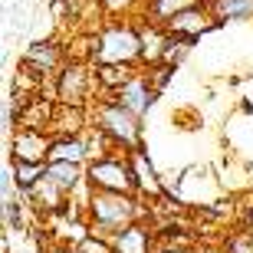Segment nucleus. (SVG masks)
Returning <instances> with one entry per match:
<instances>
[{"mask_svg":"<svg viewBox=\"0 0 253 253\" xmlns=\"http://www.w3.org/2000/svg\"><path fill=\"white\" fill-rule=\"evenodd\" d=\"M141 53V37H135L131 30H109L102 37V56L105 59H131Z\"/></svg>","mask_w":253,"mask_h":253,"instance_id":"f257e3e1","label":"nucleus"},{"mask_svg":"<svg viewBox=\"0 0 253 253\" xmlns=\"http://www.w3.org/2000/svg\"><path fill=\"white\" fill-rule=\"evenodd\" d=\"M138 115L131 112V109H105L102 112V128L109 131V135H115V138L122 141H135L138 138V122H135Z\"/></svg>","mask_w":253,"mask_h":253,"instance_id":"f03ea898","label":"nucleus"},{"mask_svg":"<svg viewBox=\"0 0 253 253\" xmlns=\"http://www.w3.org/2000/svg\"><path fill=\"white\" fill-rule=\"evenodd\" d=\"M92 211L102 224H119V220L131 217V201L119 194H99V197H92Z\"/></svg>","mask_w":253,"mask_h":253,"instance_id":"7ed1b4c3","label":"nucleus"},{"mask_svg":"<svg viewBox=\"0 0 253 253\" xmlns=\"http://www.w3.org/2000/svg\"><path fill=\"white\" fill-rule=\"evenodd\" d=\"M92 181L95 184H105V188H128L131 178H128V171L122 168V165H115V161H102V165H92Z\"/></svg>","mask_w":253,"mask_h":253,"instance_id":"20e7f679","label":"nucleus"},{"mask_svg":"<svg viewBox=\"0 0 253 253\" xmlns=\"http://www.w3.org/2000/svg\"><path fill=\"white\" fill-rule=\"evenodd\" d=\"M122 102H125V109H131L135 115H145V109L151 105V95H148V89H145V83H128L125 85Z\"/></svg>","mask_w":253,"mask_h":253,"instance_id":"39448f33","label":"nucleus"},{"mask_svg":"<svg viewBox=\"0 0 253 253\" xmlns=\"http://www.w3.org/2000/svg\"><path fill=\"white\" fill-rule=\"evenodd\" d=\"M46 178L56 181L59 188H76V181H79V168H76V161H53L46 168Z\"/></svg>","mask_w":253,"mask_h":253,"instance_id":"423d86ee","label":"nucleus"},{"mask_svg":"<svg viewBox=\"0 0 253 253\" xmlns=\"http://www.w3.org/2000/svg\"><path fill=\"white\" fill-rule=\"evenodd\" d=\"M83 89H85V73H83V69H66V73H63V83H59L63 99L79 102V99H83Z\"/></svg>","mask_w":253,"mask_h":253,"instance_id":"0eeeda50","label":"nucleus"},{"mask_svg":"<svg viewBox=\"0 0 253 253\" xmlns=\"http://www.w3.org/2000/svg\"><path fill=\"white\" fill-rule=\"evenodd\" d=\"M46 151L49 148L40 135H23V138H17V158L20 161H40Z\"/></svg>","mask_w":253,"mask_h":253,"instance_id":"6e6552de","label":"nucleus"},{"mask_svg":"<svg viewBox=\"0 0 253 253\" xmlns=\"http://www.w3.org/2000/svg\"><path fill=\"white\" fill-rule=\"evenodd\" d=\"M217 13L224 20H250L253 0H217Z\"/></svg>","mask_w":253,"mask_h":253,"instance_id":"1a4fd4ad","label":"nucleus"},{"mask_svg":"<svg viewBox=\"0 0 253 253\" xmlns=\"http://www.w3.org/2000/svg\"><path fill=\"white\" fill-rule=\"evenodd\" d=\"M115 250H119V253H145V230H138V227H128L125 234H119V240H115Z\"/></svg>","mask_w":253,"mask_h":253,"instance_id":"9d476101","label":"nucleus"},{"mask_svg":"<svg viewBox=\"0 0 253 253\" xmlns=\"http://www.w3.org/2000/svg\"><path fill=\"white\" fill-rule=\"evenodd\" d=\"M171 27L181 30V33H201V30H207V20H201V13H194V10H181V13H174V20H171Z\"/></svg>","mask_w":253,"mask_h":253,"instance_id":"9b49d317","label":"nucleus"},{"mask_svg":"<svg viewBox=\"0 0 253 253\" xmlns=\"http://www.w3.org/2000/svg\"><path fill=\"white\" fill-rule=\"evenodd\" d=\"M43 174H46V171L40 168V161H20L17 158V181L23 184V188H33Z\"/></svg>","mask_w":253,"mask_h":253,"instance_id":"f8f14e48","label":"nucleus"},{"mask_svg":"<svg viewBox=\"0 0 253 253\" xmlns=\"http://www.w3.org/2000/svg\"><path fill=\"white\" fill-rule=\"evenodd\" d=\"M27 59H30V63H40L43 69H49V66L56 63V49L46 46V43H40V46H33V49L27 53Z\"/></svg>","mask_w":253,"mask_h":253,"instance_id":"ddd939ff","label":"nucleus"},{"mask_svg":"<svg viewBox=\"0 0 253 253\" xmlns=\"http://www.w3.org/2000/svg\"><path fill=\"white\" fill-rule=\"evenodd\" d=\"M76 161L83 158V145H76V141H63V145H56V151H53V161Z\"/></svg>","mask_w":253,"mask_h":253,"instance_id":"4468645a","label":"nucleus"},{"mask_svg":"<svg viewBox=\"0 0 253 253\" xmlns=\"http://www.w3.org/2000/svg\"><path fill=\"white\" fill-rule=\"evenodd\" d=\"M188 3H191V0H158V7H155V10H158L161 17H168V13L174 17V13H181Z\"/></svg>","mask_w":253,"mask_h":253,"instance_id":"2eb2a0df","label":"nucleus"},{"mask_svg":"<svg viewBox=\"0 0 253 253\" xmlns=\"http://www.w3.org/2000/svg\"><path fill=\"white\" fill-rule=\"evenodd\" d=\"M138 181L141 184H148V188H155V178H151V165L145 158H138Z\"/></svg>","mask_w":253,"mask_h":253,"instance_id":"dca6fc26","label":"nucleus"},{"mask_svg":"<svg viewBox=\"0 0 253 253\" xmlns=\"http://www.w3.org/2000/svg\"><path fill=\"white\" fill-rule=\"evenodd\" d=\"M83 253H109V250H105V244H99V240H85Z\"/></svg>","mask_w":253,"mask_h":253,"instance_id":"f3484780","label":"nucleus"},{"mask_svg":"<svg viewBox=\"0 0 253 253\" xmlns=\"http://www.w3.org/2000/svg\"><path fill=\"white\" fill-rule=\"evenodd\" d=\"M234 250H237V253H253V244H247V240H237Z\"/></svg>","mask_w":253,"mask_h":253,"instance_id":"a211bd4d","label":"nucleus"},{"mask_svg":"<svg viewBox=\"0 0 253 253\" xmlns=\"http://www.w3.org/2000/svg\"><path fill=\"white\" fill-rule=\"evenodd\" d=\"M105 3H109V7H112V10H115V7H128L131 0H105Z\"/></svg>","mask_w":253,"mask_h":253,"instance_id":"6ab92c4d","label":"nucleus"}]
</instances>
